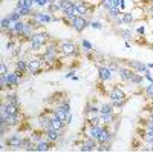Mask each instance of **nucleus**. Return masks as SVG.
<instances>
[{
	"label": "nucleus",
	"mask_w": 153,
	"mask_h": 153,
	"mask_svg": "<svg viewBox=\"0 0 153 153\" xmlns=\"http://www.w3.org/2000/svg\"><path fill=\"white\" fill-rule=\"evenodd\" d=\"M58 51L63 57H78L80 55V49L76 48L75 43H71V42H63L60 43L58 46Z\"/></svg>",
	"instance_id": "obj_1"
},
{
	"label": "nucleus",
	"mask_w": 153,
	"mask_h": 153,
	"mask_svg": "<svg viewBox=\"0 0 153 153\" xmlns=\"http://www.w3.org/2000/svg\"><path fill=\"white\" fill-rule=\"evenodd\" d=\"M52 17L54 14H51L49 11H37V12H32L31 19L37 23V26H42V25H46V23H51L52 22Z\"/></svg>",
	"instance_id": "obj_2"
},
{
	"label": "nucleus",
	"mask_w": 153,
	"mask_h": 153,
	"mask_svg": "<svg viewBox=\"0 0 153 153\" xmlns=\"http://www.w3.org/2000/svg\"><path fill=\"white\" fill-rule=\"evenodd\" d=\"M89 25H91V22H89L86 17H83V16H76L74 20H72V23H71V26H72V29L74 31H76V32H83Z\"/></svg>",
	"instance_id": "obj_3"
},
{
	"label": "nucleus",
	"mask_w": 153,
	"mask_h": 153,
	"mask_svg": "<svg viewBox=\"0 0 153 153\" xmlns=\"http://www.w3.org/2000/svg\"><path fill=\"white\" fill-rule=\"evenodd\" d=\"M94 9V6L91 3H87V2H83V0H80V2H75V11H76V16H87V14H91Z\"/></svg>",
	"instance_id": "obj_4"
},
{
	"label": "nucleus",
	"mask_w": 153,
	"mask_h": 153,
	"mask_svg": "<svg viewBox=\"0 0 153 153\" xmlns=\"http://www.w3.org/2000/svg\"><path fill=\"white\" fill-rule=\"evenodd\" d=\"M97 147H98L97 139H92V138L86 136L83 139V143L80 144V152H97Z\"/></svg>",
	"instance_id": "obj_5"
},
{
	"label": "nucleus",
	"mask_w": 153,
	"mask_h": 153,
	"mask_svg": "<svg viewBox=\"0 0 153 153\" xmlns=\"http://www.w3.org/2000/svg\"><path fill=\"white\" fill-rule=\"evenodd\" d=\"M23 138H25V136H20L19 133H14V135H11V136L6 139L5 144H6L9 149H22Z\"/></svg>",
	"instance_id": "obj_6"
},
{
	"label": "nucleus",
	"mask_w": 153,
	"mask_h": 153,
	"mask_svg": "<svg viewBox=\"0 0 153 153\" xmlns=\"http://www.w3.org/2000/svg\"><path fill=\"white\" fill-rule=\"evenodd\" d=\"M126 65L129 66L132 71L135 72H139V74H144L149 68H147V63H143V61H138V60H130V61H126Z\"/></svg>",
	"instance_id": "obj_7"
},
{
	"label": "nucleus",
	"mask_w": 153,
	"mask_h": 153,
	"mask_svg": "<svg viewBox=\"0 0 153 153\" xmlns=\"http://www.w3.org/2000/svg\"><path fill=\"white\" fill-rule=\"evenodd\" d=\"M109 98H110V101H115V100H127L124 89H123V87H120V86H113V87L110 89V92H109Z\"/></svg>",
	"instance_id": "obj_8"
},
{
	"label": "nucleus",
	"mask_w": 153,
	"mask_h": 153,
	"mask_svg": "<svg viewBox=\"0 0 153 153\" xmlns=\"http://www.w3.org/2000/svg\"><path fill=\"white\" fill-rule=\"evenodd\" d=\"M103 127L104 126H92V124H89L87 130H86V136L92 138V139H97V141H98L101 132H103Z\"/></svg>",
	"instance_id": "obj_9"
},
{
	"label": "nucleus",
	"mask_w": 153,
	"mask_h": 153,
	"mask_svg": "<svg viewBox=\"0 0 153 153\" xmlns=\"http://www.w3.org/2000/svg\"><path fill=\"white\" fill-rule=\"evenodd\" d=\"M31 40L32 42H37V43H40L42 46H46L49 43V34L42 31V32H34V35L31 37ZM29 40V42H31Z\"/></svg>",
	"instance_id": "obj_10"
},
{
	"label": "nucleus",
	"mask_w": 153,
	"mask_h": 153,
	"mask_svg": "<svg viewBox=\"0 0 153 153\" xmlns=\"http://www.w3.org/2000/svg\"><path fill=\"white\" fill-rule=\"evenodd\" d=\"M135 71H132L129 66H120L118 68V75H120V78L123 80V81H126V83H129L130 81V78H132V74H133Z\"/></svg>",
	"instance_id": "obj_11"
},
{
	"label": "nucleus",
	"mask_w": 153,
	"mask_h": 153,
	"mask_svg": "<svg viewBox=\"0 0 153 153\" xmlns=\"http://www.w3.org/2000/svg\"><path fill=\"white\" fill-rule=\"evenodd\" d=\"M112 71L107 68V66H100L98 68V78H100V81H109V80H112Z\"/></svg>",
	"instance_id": "obj_12"
},
{
	"label": "nucleus",
	"mask_w": 153,
	"mask_h": 153,
	"mask_svg": "<svg viewBox=\"0 0 153 153\" xmlns=\"http://www.w3.org/2000/svg\"><path fill=\"white\" fill-rule=\"evenodd\" d=\"M45 136H46V139H49L51 143H55V141H58V139H60L61 132H60V130L52 129V127H49L48 130H45Z\"/></svg>",
	"instance_id": "obj_13"
},
{
	"label": "nucleus",
	"mask_w": 153,
	"mask_h": 153,
	"mask_svg": "<svg viewBox=\"0 0 153 153\" xmlns=\"http://www.w3.org/2000/svg\"><path fill=\"white\" fill-rule=\"evenodd\" d=\"M6 78H8V86H9V87H17V86L20 84V76L17 75V72H16V71L8 72Z\"/></svg>",
	"instance_id": "obj_14"
},
{
	"label": "nucleus",
	"mask_w": 153,
	"mask_h": 153,
	"mask_svg": "<svg viewBox=\"0 0 153 153\" xmlns=\"http://www.w3.org/2000/svg\"><path fill=\"white\" fill-rule=\"evenodd\" d=\"M52 144L54 143H51L49 139H43V141H40V143H37L35 144V147H37V152H40V153H43V152H49L51 150V147H52Z\"/></svg>",
	"instance_id": "obj_15"
},
{
	"label": "nucleus",
	"mask_w": 153,
	"mask_h": 153,
	"mask_svg": "<svg viewBox=\"0 0 153 153\" xmlns=\"http://www.w3.org/2000/svg\"><path fill=\"white\" fill-rule=\"evenodd\" d=\"M25 28H26V22H25L23 19L22 20H19V22H16L14 23V26H12V29H14L16 32H17V37H23V32H25Z\"/></svg>",
	"instance_id": "obj_16"
},
{
	"label": "nucleus",
	"mask_w": 153,
	"mask_h": 153,
	"mask_svg": "<svg viewBox=\"0 0 153 153\" xmlns=\"http://www.w3.org/2000/svg\"><path fill=\"white\" fill-rule=\"evenodd\" d=\"M16 69L17 71H22L25 74H28V60L23 58V57H19L17 61H16Z\"/></svg>",
	"instance_id": "obj_17"
},
{
	"label": "nucleus",
	"mask_w": 153,
	"mask_h": 153,
	"mask_svg": "<svg viewBox=\"0 0 153 153\" xmlns=\"http://www.w3.org/2000/svg\"><path fill=\"white\" fill-rule=\"evenodd\" d=\"M143 81H144V75H141L139 72H133V74H132V78H130L129 83H130L132 86H139Z\"/></svg>",
	"instance_id": "obj_18"
},
{
	"label": "nucleus",
	"mask_w": 153,
	"mask_h": 153,
	"mask_svg": "<svg viewBox=\"0 0 153 153\" xmlns=\"http://www.w3.org/2000/svg\"><path fill=\"white\" fill-rule=\"evenodd\" d=\"M5 112H6L8 115H17V113H20L19 106L11 104V103H6V101H5Z\"/></svg>",
	"instance_id": "obj_19"
},
{
	"label": "nucleus",
	"mask_w": 153,
	"mask_h": 153,
	"mask_svg": "<svg viewBox=\"0 0 153 153\" xmlns=\"http://www.w3.org/2000/svg\"><path fill=\"white\" fill-rule=\"evenodd\" d=\"M58 3H60L61 12H63V11H68V9H72V8L75 6L74 0H58Z\"/></svg>",
	"instance_id": "obj_20"
},
{
	"label": "nucleus",
	"mask_w": 153,
	"mask_h": 153,
	"mask_svg": "<svg viewBox=\"0 0 153 153\" xmlns=\"http://www.w3.org/2000/svg\"><path fill=\"white\" fill-rule=\"evenodd\" d=\"M121 19H123V22H124V25H132L133 22H135V17H133V14H132V11L129 12H123L121 14Z\"/></svg>",
	"instance_id": "obj_21"
},
{
	"label": "nucleus",
	"mask_w": 153,
	"mask_h": 153,
	"mask_svg": "<svg viewBox=\"0 0 153 153\" xmlns=\"http://www.w3.org/2000/svg\"><path fill=\"white\" fill-rule=\"evenodd\" d=\"M32 6H35L34 0H19L16 5V8H29V9H32Z\"/></svg>",
	"instance_id": "obj_22"
},
{
	"label": "nucleus",
	"mask_w": 153,
	"mask_h": 153,
	"mask_svg": "<svg viewBox=\"0 0 153 153\" xmlns=\"http://www.w3.org/2000/svg\"><path fill=\"white\" fill-rule=\"evenodd\" d=\"M106 12H107V16L112 17V19H117V17H120V16L123 14V12H121V8H117V6H112V8L107 9Z\"/></svg>",
	"instance_id": "obj_23"
},
{
	"label": "nucleus",
	"mask_w": 153,
	"mask_h": 153,
	"mask_svg": "<svg viewBox=\"0 0 153 153\" xmlns=\"http://www.w3.org/2000/svg\"><path fill=\"white\" fill-rule=\"evenodd\" d=\"M112 112H113V106H112V103H104L103 106L100 107V113H101V115L112 113Z\"/></svg>",
	"instance_id": "obj_24"
},
{
	"label": "nucleus",
	"mask_w": 153,
	"mask_h": 153,
	"mask_svg": "<svg viewBox=\"0 0 153 153\" xmlns=\"http://www.w3.org/2000/svg\"><path fill=\"white\" fill-rule=\"evenodd\" d=\"M6 100V103H11V104H16V106H20V101L17 100V95L16 94H8L6 97H5Z\"/></svg>",
	"instance_id": "obj_25"
},
{
	"label": "nucleus",
	"mask_w": 153,
	"mask_h": 153,
	"mask_svg": "<svg viewBox=\"0 0 153 153\" xmlns=\"http://www.w3.org/2000/svg\"><path fill=\"white\" fill-rule=\"evenodd\" d=\"M8 17L11 19V22H12V23H16V22H19V20H22V19H23V17H22V14L19 12V9H16V8H14V11H12Z\"/></svg>",
	"instance_id": "obj_26"
},
{
	"label": "nucleus",
	"mask_w": 153,
	"mask_h": 153,
	"mask_svg": "<svg viewBox=\"0 0 153 153\" xmlns=\"http://www.w3.org/2000/svg\"><path fill=\"white\" fill-rule=\"evenodd\" d=\"M16 49H17V45H16V42L14 40H8V43H6V51L9 54H16Z\"/></svg>",
	"instance_id": "obj_27"
},
{
	"label": "nucleus",
	"mask_w": 153,
	"mask_h": 153,
	"mask_svg": "<svg viewBox=\"0 0 153 153\" xmlns=\"http://www.w3.org/2000/svg\"><path fill=\"white\" fill-rule=\"evenodd\" d=\"M81 46L84 48V51H86V52H91V51H94V46H92V43L89 42V40H86V38H83V40H81Z\"/></svg>",
	"instance_id": "obj_28"
},
{
	"label": "nucleus",
	"mask_w": 153,
	"mask_h": 153,
	"mask_svg": "<svg viewBox=\"0 0 153 153\" xmlns=\"http://www.w3.org/2000/svg\"><path fill=\"white\" fill-rule=\"evenodd\" d=\"M118 34L124 38V40H129V38H132V31H130V29H120Z\"/></svg>",
	"instance_id": "obj_29"
},
{
	"label": "nucleus",
	"mask_w": 153,
	"mask_h": 153,
	"mask_svg": "<svg viewBox=\"0 0 153 153\" xmlns=\"http://www.w3.org/2000/svg\"><path fill=\"white\" fill-rule=\"evenodd\" d=\"M48 11L51 12V14H54V16H55V12L61 11V8H60V3L57 2V3H52V5H49V6H48Z\"/></svg>",
	"instance_id": "obj_30"
},
{
	"label": "nucleus",
	"mask_w": 153,
	"mask_h": 153,
	"mask_svg": "<svg viewBox=\"0 0 153 153\" xmlns=\"http://www.w3.org/2000/svg\"><path fill=\"white\" fill-rule=\"evenodd\" d=\"M100 6L103 8L104 11H107V9H110V8L113 6V2H112V0H101V2H100Z\"/></svg>",
	"instance_id": "obj_31"
},
{
	"label": "nucleus",
	"mask_w": 153,
	"mask_h": 153,
	"mask_svg": "<svg viewBox=\"0 0 153 153\" xmlns=\"http://www.w3.org/2000/svg\"><path fill=\"white\" fill-rule=\"evenodd\" d=\"M112 103V106L113 107H118V109H121L126 103H127V100H115V101H110Z\"/></svg>",
	"instance_id": "obj_32"
},
{
	"label": "nucleus",
	"mask_w": 153,
	"mask_h": 153,
	"mask_svg": "<svg viewBox=\"0 0 153 153\" xmlns=\"http://www.w3.org/2000/svg\"><path fill=\"white\" fill-rule=\"evenodd\" d=\"M97 152H110V144H106V143H101V144H98Z\"/></svg>",
	"instance_id": "obj_33"
},
{
	"label": "nucleus",
	"mask_w": 153,
	"mask_h": 153,
	"mask_svg": "<svg viewBox=\"0 0 153 153\" xmlns=\"http://www.w3.org/2000/svg\"><path fill=\"white\" fill-rule=\"evenodd\" d=\"M146 95L150 100H153V83H149V86L146 87Z\"/></svg>",
	"instance_id": "obj_34"
},
{
	"label": "nucleus",
	"mask_w": 153,
	"mask_h": 153,
	"mask_svg": "<svg viewBox=\"0 0 153 153\" xmlns=\"http://www.w3.org/2000/svg\"><path fill=\"white\" fill-rule=\"evenodd\" d=\"M107 68H109L112 72H118V68H120V65H117L115 61H107Z\"/></svg>",
	"instance_id": "obj_35"
},
{
	"label": "nucleus",
	"mask_w": 153,
	"mask_h": 153,
	"mask_svg": "<svg viewBox=\"0 0 153 153\" xmlns=\"http://www.w3.org/2000/svg\"><path fill=\"white\" fill-rule=\"evenodd\" d=\"M0 87H2V89L9 87V86H8V78H6V75H0Z\"/></svg>",
	"instance_id": "obj_36"
},
{
	"label": "nucleus",
	"mask_w": 153,
	"mask_h": 153,
	"mask_svg": "<svg viewBox=\"0 0 153 153\" xmlns=\"http://www.w3.org/2000/svg\"><path fill=\"white\" fill-rule=\"evenodd\" d=\"M40 48H42V45H40V43H37V42H32V40L29 42V49H31V51H34V52H37V51L40 49Z\"/></svg>",
	"instance_id": "obj_37"
},
{
	"label": "nucleus",
	"mask_w": 153,
	"mask_h": 153,
	"mask_svg": "<svg viewBox=\"0 0 153 153\" xmlns=\"http://www.w3.org/2000/svg\"><path fill=\"white\" fill-rule=\"evenodd\" d=\"M8 66H6V63L2 61V65H0V75H8Z\"/></svg>",
	"instance_id": "obj_38"
},
{
	"label": "nucleus",
	"mask_w": 153,
	"mask_h": 153,
	"mask_svg": "<svg viewBox=\"0 0 153 153\" xmlns=\"http://www.w3.org/2000/svg\"><path fill=\"white\" fill-rule=\"evenodd\" d=\"M91 26H92L94 29H103V25H101V22H98V20L91 22Z\"/></svg>",
	"instance_id": "obj_39"
},
{
	"label": "nucleus",
	"mask_w": 153,
	"mask_h": 153,
	"mask_svg": "<svg viewBox=\"0 0 153 153\" xmlns=\"http://www.w3.org/2000/svg\"><path fill=\"white\" fill-rule=\"evenodd\" d=\"M34 3H35L37 6H49L48 0H34Z\"/></svg>",
	"instance_id": "obj_40"
},
{
	"label": "nucleus",
	"mask_w": 153,
	"mask_h": 153,
	"mask_svg": "<svg viewBox=\"0 0 153 153\" xmlns=\"http://www.w3.org/2000/svg\"><path fill=\"white\" fill-rule=\"evenodd\" d=\"M147 14H149L150 17H153V2L150 3V6H149V9H147Z\"/></svg>",
	"instance_id": "obj_41"
},
{
	"label": "nucleus",
	"mask_w": 153,
	"mask_h": 153,
	"mask_svg": "<svg viewBox=\"0 0 153 153\" xmlns=\"http://www.w3.org/2000/svg\"><path fill=\"white\" fill-rule=\"evenodd\" d=\"M136 32H138L139 35H143V34H146V28H144V26H139V28L136 29Z\"/></svg>",
	"instance_id": "obj_42"
},
{
	"label": "nucleus",
	"mask_w": 153,
	"mask_h": 153,
	"mask_svg": "<svg viewBox=\"0 0 153 153\" xmlns=\"http://www.w3.org/2000/svg\"><path fill=\"white\" fill-rule=\"evenodd\" d=\"M72 120H74V118H72V115L69 113V117H68V120H66V126H69V124H72Z\"/></svg>",
	"instance_id": "obj_43"
},
{
	"label": "nucleus",
	"mask_w": 153,
	"mask_h": 153,
	"mask_svg": "<svg viewBox=\"0 0 153 153\" xmlns=\"http://www.w3.org/2000/svg\"><path fill=\"white\" fill-rule=\"evenodd\" d=\"M74 74H75V71H71V72H68V74H66V78H74Z\"/></svg>",
	"instance_id": "obj_44"
},
{
	"label": "nucleus",
	"mask_w": 153,
	"mask_h": 153,
	"mask_svg": "<svg viewBox=\"0 0 153 153\" xmlns=\"http://www.w3.org/2000/svg\"><path fill=\"white\" fill-rule=\"evenodd\" d=\"M149 121L153 123V110H150V113H149Z\"/></svg>",
	"instance_id": "obj_45"
},
{
	"label": "nucleus",
	"mask_w": 153,
	"mask_h": 153,
	"mask_svg": "<svg viewBox=\"0 0 153 153\" xmlns=\"http://www.w3.org/2000/svg\"><path fill=\"white\" fill-rule=\"evenodd\" d=\"M130 2H133L135 5H141V2H139V0H130Z\"/></svg>",
	"instance_id": "obj_46"
},
{
	"label": "nucleus",
	"mask_w": 153,
	"mask_h": 153,
	"mask_svg": "<svg viewBox=\"0 0 153 153\" xmlns=\"http://www.w3.org/2000/svg\"><path fill=\"white\" fill-rule=\"evenodd\" d=\"M48 2H49V5H52V3H57L58 0H48Z\"/></svg>",
	"instance_id": "obj_47"
},
{
	"label": "nucleus",
	"mask_w": 153,
	"mask_h": 153,
	"mask_svg": "<svg viewBox=\"0 0 153 153\" xmlns=\"http://www.w3.org/2000/svg\"><path fill=\"white\" fill-rule=\"evenodd\" d=\"M147 68L149 69H153V63H147Z\"/></svg>",
	"instance_id": "obj_48"
}]
</instances>
